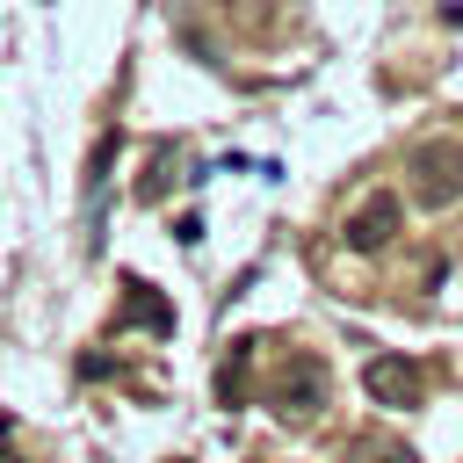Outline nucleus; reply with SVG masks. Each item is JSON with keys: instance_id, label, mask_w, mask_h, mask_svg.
<instances>
[{"instance_id": "f257e3e1", "label": "nucleus", "mask_w": 463, "mask_h": 463, "mask_svg": "<svg viewBox=\"0 0 463 463\" xmlns=\"http://www.w3.org/2000/svg\"><path fill=\"white\" fill-rule=\"evenodd\" d=\"M326 398H333V376H326L318 354H289V362L275 369V383H268V412H275L282 427H311V420L326 412Z\"/></svg>"}, {"instance_id": "f03ea898", "label": "nucleus", "mask_w": 463, "mask_h": 463, "mask_svg": "<svg viewBox=\"0 0 463 463\" xmlns=\"http://www.w3.org/2000/svg\"><path fill=\"white\" fill-rule=\"evenodd\" d=\"M405 174H412V203H420V210H449V203L463 195V137H427V145H412Z\"/></svg>"}, {"instance_id": "7ed1b4c3", "label": "nucleus", "mask_w": 463, "mask_h": 463, "mask_svg": "<svg viewBox=\"0 0 463 463\" xmlns=\"http://www.w3.org/2000/svg\"><path fill=\"white\" fill-rule=\"evenodd\" d=\"M362 391H369L376 405H420V398H427V369H420L412 354H369V362H362Z\"/></svg>"}, {"instance_id": "20e7f679", "label": "nucleus", "mask_w": 463, "mask_h": 463, "mask_svg": "<svg viewBox=\"0 0 463 463\" xmlns=\"http://www.w3.org/2000/svg\"><path fill=\"white\" fill-rule=\"evenodd\" d=\"M398 224H405V203H398L391 188H376V195L347 217V246H354V253H383V246L398 239Z\"/></svg>"}, {"instance_id": "39448f33", "label": "nucleus", "mask_w": 463, "mask_h": 463, "mask_svg": "<svg viewBox=\"0 0 463 463\" xmlns=\"http://www.w3.org/2000/svg\"><path fill=\"white\" fill-rule=\"evenodd\" d=\"M123 326H152V333H174V304L152 289V282H137V275H123Z\"/></svg>"}, {"instance_id": "423d86ee", "label": "nucleus", "mask_w": 463, "mask_h": 463, "mask_svg": "<svg viewBox=\"0 0 463 463\" xmlns=\"http://www.w3.org/2000/svg\"><path fill=\"white\" fill-rule=\"evenodd\" d=\"M347 456H354V463H420V456H412L405 441H391V434H362Z\"/></svg>"}]
</instances>
